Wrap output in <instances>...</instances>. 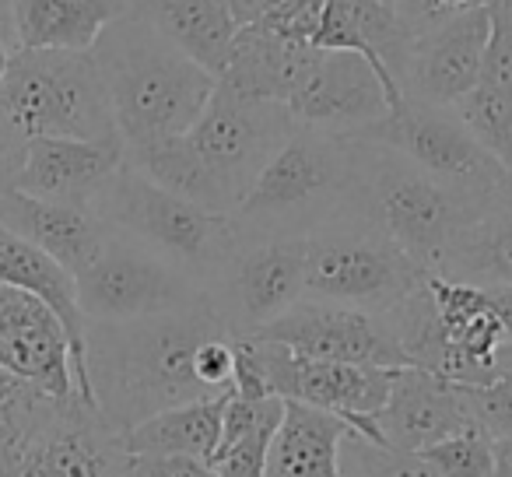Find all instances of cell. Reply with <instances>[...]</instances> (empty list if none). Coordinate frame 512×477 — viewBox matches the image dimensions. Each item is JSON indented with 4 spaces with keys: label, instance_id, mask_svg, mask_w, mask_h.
Segmentation results:
<instances>
[{
    "label": "cell",
    "instance_id": "1",
    "mask_svg": "<svg viewBox=\"0 0 512 477\" xmlns=\"http://www.w3.org/2000/svg\"><path fill=\"white\" fill-rule=\"evenodd\" d=\"M218 334H225V327L207 299L144 320L88 323L85 372L92 407L123 435L158 411L214 397V390L200 383L193 355Z\"/></svg>",
    "mask_w": 512,
    "mask_h": 477
},
{
    "label": "cell",
    "instance_id": "2",
    "mask_svg": "<svg viewBox=\"0 0 512 477\" xmlns=\"http://www.w3.org/2000/svg\"><path fill=\"white\" fill-rule=\"evenodd\" d=\"M299 130L285 102L214 88L186 134L127 155L134 169L214 214H232Z\"/></svg>",
    "mask_w": 512,
    "mask_h": 477
},
{
    "label": "cell",
    "instance_id": "3",
    "mask_svg": "<svg viewBox=\"0 0 512 477\" xmlns=\"http://www.w3.org/2000/svg\"><path fill=\"white\" fill-rule=\"evenodd\" d=\"M92 57L127 155L186 134L218 88L214 74L134 15L116 18Z\"/></svg>",
    "mask_w": 512,
    "mask_h": 477
},
{
    "label": "cell",
    "instance_id": "4",
    "mask_svg": "<svg viewBox=\"0 0 512 477\" xmlns=\"http://www.w3.org/2000/svg\"><path fill=\"white\" fill-rule=\"evenodd\" d=\"M362 141L299 127L232 211L235 235L306 239L327 221L358 211Z\"/></svg>",
    "mask_w": 512,
    "mask_h": 477
},
{
    "label": "cell",
    "instance_id": "5",
    "mask_svg": "<svg viewBox=\"0 0 512 477\" xmlns=\"http://www.w3.org/2000/svg\"><path fill=\"white\" fill-rule=\"evenodd\" d=\"M362 141L358 155V214L386 232L414 264L428 274L435 271L446 246L481 214L502 204H488L481 197L449 186L446 179L432 176L414 165L397 148L379 141ZM509 204V200H505Z\"/></svg>",
    "mask_w": 512,
    "mask_h": 477
},
{
    "label": "cell",
    "instance_id": "6",
    "mask_svg": "<svg viewBox=\"0 0 512 477\" xmlns=\"http://www.w3.org/2000/svg\"><path fill=\"white\" fill-rule=\"evenodd\" d=\"M92 211L106 221L109 232L127 235L134 243L172 260L204 285L235 246L232 214H214L179 193L165 190L141 169L123 162L109 183L95 193Z\"/></svg>",
    "mask_w": 512,
    "mask_h": 477
},
{
    "label": "cell",
    "instance_id": "7",
    "mask_svg": "<svg viewBox=\"0 0 512 477\" xmlns=\"http://www.w3.org/2000/svg\"><path fill=\"white\" fill-rule=\"evenodd\" d=\"M0 113L25 141L113 137V109L92 50H11L0 81Z\"/></svg>",
    "mask_w": 512,
    "mask_h": 477
},
{
    "label": "cell",
    "instance_id": "8",
    "mask_svg": "<svg viewBox=\"0 0 512 477\" xmlns=\"http://www.w3.org/2000/svg\"><path fill=\"white\" fill-rule=\"evenodd\" d=\"M306 257V299L341 302L365 313H386L428 281L390 235L365 214L348 211L302 239Z\"/></svg>",
    "mask_w": 512,
    "mask_h": 477
},
{
    "label": "cell",
    "instance_id": "9",
    "mask_svg": "<svg viewBox=\"0 0 512 477\" xmlns=\"http://www.w3.org/2000/svg\"><path fill=\"white\" fill-rule=\"evenodd\" d=\"M204 299L228 337H256L306 299L302 239L235 235V246L204 281Z\"/></svg>",
    "mask_w": 512,
    "mask_h": 477
},
{
    "label": "cell",
    "instance_id": "10",
    "mask_svg": "<svg viewBox=\"0 0 512 477\" xmlns=\"http://www.w3.org/2000/svg\"><path fill=\"white\" fill-rule=\"evenodd\" d=\"M74 285L88 323L144 320V316L176 313L204 299V285L193 274L116 232H109L92 264L74 274Z\"/></svg>",
    "mask_w": 512,
    "mask_h": 477
},
{
    "label": "cell",
    "instance_id": "11",
    "mask_svg": "<svg viewBox=\"0 0 512 477\" xmlns=\"http://www.w3.org/2000/svg\"><path fill=\"white\" fill-rule=\"evenodd\" d=\"M362 137L390 144L414 165L446 179L449 186L470 193V197H481L488 204L512 200V179L477 144V137L470 134L453 106H428L418 99H404Z\"/></svg>",
    "mask_w": 512,
    "mask_h": 477
},
{
    "label": "cell",
    "instance_id": "12",
    "mask_svg": "<svg viewBox=\"0 0 512 477\" xmlns=\"http://www.w3.org/2000/svg\"><path fill=\"white\" fill-rule=\"evenodd\" d=\"M246 341L253 344L267 390L274 397L337 414V418L348 421L355 435L376 442V446H386L376 428V414L383 411L386 397H390L393 369L306 358L281 348V344L260 341V337H246Z\"/></svg>",
    "mask_w": 512,
    "mask_h": 477
},
{
    "label": "cell",
    "instance_id": "13",
    "mask_svg": "<svg viewBox=\"0 0 512 477\" xmlns=\"http://www.w3.org/2000/svg\"><path fill=\"white\" fill-rule=\"evenodd\" d=\"M123 470L120 432L81 397L50 400L32 432L0 463V477H123Z\"/></svg>",
    "mask_w": 512,
    "mask_h": 477
},
{
    "label": "cell",
    "instance_id": "14",
    "mask_svg": "<svg viewBox=\"0 0 512 477\" xmlns=\"http://www.w3.org/2000/svg\"><path fill=\"white\" fill-rule=\"evenodd\" d=\"M256 337L281 344L295 355L323 358V362L383 365V369L407 365L383 313H365V309L341 306V302L299 299Z\"/></svg>",
    "mask_w": 512,
    "mask_h": 477
},
{
    "label": "cell",
    "instance_id": "15",
    "mask_svg": "<svg viewBox=\"0 0 512 477\" xmlns=\"http://www.w3.org/2000/svg\"><path fill=\"white\" fill-rule=\"evenodd\" d=\"M288 109L299 127H313L323 134L362 137L369 127L386 120L390 99L379 74L358 53L316 50L309 71L288 99Z\"/></svg>",
    "mask_w": 512,
    "mask_h": 477
},
{
    "label": "cell",
    "instance_id": "16",
    "mask_svg": "<svg viewBox=\"0 0 512 477\" xmlns=\"http://www.w3.org/2000/svg\"><path fill=\"white\" fill-rule=\"evenodd\" d=\"M0 369L43 397H78L64 323L43 299L11 285H0Z\"/></svg>",
    "mask_w": 512,
    "mask_h": 477
},
{
    "label": "cell",
    "instance_id": "17",
    "mask_svg": "<svg viewBox=\"0 0 512 477\" xmlns=\"http://www.w3.org/2000/svg\"><path fill=\"white\" fill-rule=\"evenodd\" d=\"M428 295L442 327L435 376L460 386H488L498 379V348L509 341V330L491 306L488 288L428 274Z\"/></svg>",
    "mask_w": 512,
    "mask_h": 477
},
{
    "label": "cell",
    "instance_id": "18",
    "mask_svg": "<svg viewBox=\"0 0 512 477\" xmlns=\"http://www.w3.org/2000/svg\"><path fill=\"white\" fill-rule=\"evenodd\" d=\"M488 50V8H470L435 29L414 36L411 57L400 74L404 99L428 106H456L481 81Z\"/></svg>",
    "mask_w": 512,
    "mask_h": 477
},
{
    "label": "cell",
    "instance_id": "19",
    "mask_svg": "<svg viewBox=\"0 0 512 477\" xmlns=\"http://www.w3.org/2000/svg\"><path fill=\"white\" fill-rule=\"evenodd\" d=\"M376 428L390 449L421 453L463 428H474V414L460 383L418 365H400L393 369L390 397L376 414Z\"/></svg>",
    "mask_w": 512,
    "mask_h": 477
},
{
    "label": "cell",
    "instance_id": "20",
    "mask_svg": "<svg viewBox=\"0 0 512 477\" xmlns=\"http://www.w3.org/2000/svg\"><path fill=\"white\" fill-rule=\"evenodd\" d=\"M127 162L120 134L99 141L78 137H36L25 148V162L18 169L15 190L53 204L92 207L95 193L109 183L120 165Z\"/></svg>",
    "mask_w": 512,
    "mask_h": 477
},
{
    "label": "cell",
    "instance_id": "21",
    "mask_svg": "<svg viewBox=\"0 0 512 477\" xmlns=\"http://www.w3.org/2000/svg\"><path fill=\"white\" fill-rule=\"evenodd\" d=\"M0 221L71 274L85 271L109 239L106 221L92 207L53 204L18 190L0 193Z\"/></svg>",
    "mask_w": 512,
    "mask_h": 477
},
{
    "label": "cell",
    "instance_id": "22",
    "mask_svg": "<svg viewBox=\"0 0 512 477\" xmlns=\"http://www.w3.org/2000/svg\"><path fill=\"white\" fill-rule=\"evenodd\" d=\"M0 285H11L18 292H29L43 299L46 306L57 313L64 323L67 337H71V358H74V386L85 404H92V390H88V372H85V313L78 306V285L74 274L64 271L53 257H46L39 246L29 239L11 232L0 221Z\"/></svg>",
    "mask_w": 512,
    "mask_h": 477
},
{
    "label": "cell",
    "instance_id": "23",
    "mask_svg": "<svg viewBox=\"0 0 512 477\" xmlns=\"http://www.w3.org/2000/svg\"><path fill=\"white\" fill-rule=\"evenodd\" d=\"M127 15L148 22L214 78L225 71L239 32L228 0H127Z\"/></svg>",
    "mask_w": 512,
    "mask_h": 477
},
{
    "label": "cell",
    "instance_id": "24",
    "mask_svg": "<svg viewBox=\"0 0 512 477\" xmlns=\"http://www.w3.org/2000/svg\"><path fill=\"white\" fill-rule=\"evenodd\" d=\"M123 15L127 0H11V46L85 53Z\"/></svg>",
    "mask_w": 512,
    "mask_h": 477
},
{
    "label": "cell",
    "instance_id": "25",
    "mask_svg": "<svg viewBox=\"0 0 512 477\" xmlns=\"http://www.w3.org/2000/svg\"><path fill=\"white\" fill-rule=\"evenodd\" d=\"M313 57L316 46L288 43V39L267 32L264 25H242L235 32L232 57H228L218 85L249 95V99H271L288 106Z\"/></svg>",
    "mask_w": 512,
    "mask_h": 477
},
{
    "label": "cell",
    "instance_id": "26",
    "mask_svg": "<svg viewBox=\"0 0 512 477\" xmlns=\"http://www.w3.org/2000/svg\"><path fill=\"white\" fill-rule=\"evenodd\" d=\"M351 425L320 407L285 400L267 453V477H344L341 446Z\"/></svg>",
    "mask_w": 512,
    "mask_h": 477
},
{
    "label": "cell",
    "instance_id": "27",
    "mask_svg": "<svg viewBox=\"0 0 512 477\" xmlns=\"http://www.w3.org/2000/svg\"><path fill=\"white\" fill-rule=\"evenodd\" d=\"M228 393V390H225ZM225 393H214L204 400L169 407V411L151 414L148 421L123 432V449L130 456H197L214 460L221 439V407Z\"/></svg>",
    "mask_w": 512,
    "mask_h": 477
},
{
    "label": "cell",
    "instance_id": "28",
    "mask_svg": "<svg viewBox=\"0 0 512 477\" xmlns=\"http://www.w3.org/2000/svg\"><path fill=\"white\" fill-rule=\"evenodd\" d=\"M432 274L481 288L512 285V200L463 228Z\"/></svg>",
    "mask_w": 512,
    "mask_h": 477
},
{
    "label": "cell",
    "instance_id": "29",
    "mask_svg": "<svg viewBox=\"0 0 512 477\" xmlns=\"http://www.w3.org/2000/svg\"><path fill=\"white\" fill-rule=\"evenodd\" d=\"M453 109L467 123L470 134L477 137V144L512 179V92H498V88H488L477 81Z\"/></svg>",
    "mask_w": 512,
    "mask_h": 477
},
{
    "label": "cell",
    "instance_id": "30",
    "mask_svg": "<svg viewBox=\"0 0 512 477\" xmlns=\"http://www.w3.org/2000/svg\"><path fill=\"white\" fill-rule=\"evenodd\" d=\"M341 460H344V477H446L421 453L376 446V442L362 439L355 432H348V439H344Z\"/></svg>",
    "mask_w": 512,
    "mask_h": 477
},
{
    "label": "cell",
    "instance_id": "31",
    "mask_svg": "<svg viewBox=\"0 0 512 477\" xmlns=\"http://www.w3.org/2000/svg\"><path fill=\"white\" fill-rule=\"evenodd\" d=\"M435 470L446 477H491L495 474V439L484 428H463L435 446L421 449Z\"/></svg>",
    "mask_w": 512,
    "mask_h": 477
},
{
    "label": "cell",
    "instance_id": "32",
    "mask_svg": "<svg viewBox=\"0 0 512 477\" xmlns=\"http://www.w3.org/2000/svg\"><path fill=\"white\" fill-rule=\"evenodd\" d=\"M50 400L53 397H43L39 390L18 383L0 369V463L8 460L18 442L32 432V425L50 407Z\"/></svg>",
    "mask_w": 512,
    "mask_h": 477
},
{
    "label": "cell",
    "instance_id": "33",
    "mask_svg": "<svg viewBox=\"0 0 512 477\" xmlns=\"http://www.w3.org/2000/svg\"><path fill=\"white\" fill-rule=\"evenodd\" d=\"M488 8V50L481 64V85L512 92V0H484Z\"/></svg>",
    "mask_w": 512,
    "mask_h": 477
},
{
    "label": "cell",
    "instance_id": "34",
    "mask_svg": "<svg viewBox=\"0 0 512 477\" xmlns=\"http://www.w3.org/2000/svg\"><path fill=\"white\" fill-rule=\"evenodd\" d=\"M474 425L484 428L491 439H512V376L498 372L488 386H463Z\"/></svg>",
    "mask_w": 512,
    "mask_h": 477
},
{
    "label": "cell",
    "instance_id": "35",
    "mask_svg": "<svg viewBox=\"0 0 512 477\" xmlns=\"http://www.w3.org/2000/svg\"><path fill=\"white\" fill-rule=\"evenodd\" d=\"M278 421H267V425L253 428L249 435L235 439L228 449H221L211 460L214 474L218 477H267V453H271V439L278 432Z\"/></svg>",
    "mask_w": 512,
    "mask_h": 477
},
{
    "label": "cell",
    "instance_id": "36",
    "mask_svg": "<svg viewBox=\"0 0 512 477\" xmlns=\"http://www.w3.org/2000/svg\"><path fill=\"white\" fill-rule=\"evenodd\" d=\"M323 11H327V0H281L278 8L267 11L260 22L267 32L288 39V43L316 46V32L323 25Z\"/></svg>",
    "mask_w": 512,
    "mask_h": 477
},
{
    "label": "cell",
    "instance_id": "37",
    "mask_svg": "<svg viewBox=\"0 0 512 477\" xmlns=\"http://www.w3.org/2000/svg\"><path fill=\"white\" fill-rule=\"evenodd\" d=\"M484 0H400V18L407 22V29L414 32V36H421V32L435 29V25L449 22V18L463 15V11L470 8H481Z\"/></svg>",
    "mask_w": 512,
    "mask_h": 477
},
{
    "label": "cell",
    "instance_id": "38",
    "mask_svg": "<svg viewBox=\"0 0 512 477\" xmlns=\"http://www.w3.org/2000/svg\"><path fill=\"white\" fill-rule=\"evenodd\" d=\"M123 477H218L207 460L197 456H130Z\"/></svg>",
    "mask_w": 512,
    "mask_h": 477
},
{
    "label": "cell",
    "instance_id": "39",
    "mask_svg": "<svg viewBox=\"0 0 512 477\" xmlns=\"http://www.w3.org/2000/svg\"><path fill=\"white\" fill-rule=\"evenodd\" d=\"M25 148H29V141H25V137L4 120V113H0V193L15 190L18 169H22V162H25Z\"/></svg>",
    "mask_w": 512,
    "mask_h": 477
},
{
    "label": "cell",
    "instance_id": "40",
    "mask_svg": "<svg viewBox=\"0 0 512 477\" xmlns=\"http://www.w3.org/2000/svg\"><path fill=\"white\" fill-rule=\"evenodd\" d=\"M278 4H281V0H228V8H232L239 29H242V25L260 22V18H264L271 8H278Z\"/></svg>",
    "mask_w": 512,
    "mask_h": 477
},
{
    "label": "cell",
    "instance_id": "41",
    "mask_svg": "<svg viewBox=\"0 0 512 477\" xmlns=\"http://www.w3.org/2000/svg\"><path fill=\"white\" fill-rule=\"evenodd\" d=\"M488 295H491V306L498 309V316H502L505 330H509V337H512V285H491Z\"/></svg>",
    "mask_w": 512,
    "mask_h": 477
},
{
    "label": "cell",
    "instance_id": "42",
    "mask_svg": "<svg viewBox=\"0 0 512 477\" xmlns=\"http://www.w3.org/2000/svg\"><path fill=\"white\" fill-rule=\"evenodd\" d=\"M491 477H512V439H495V474Z\"/></svg>",
    "mask_w": 512,
    "mask_h": 477
},
{
    "label": "cell",
    "instance_id": "43",
    "mask_svg": "<svg viewBox=\"0 0 512 477\" xmlns=\"http://www.w3.org/2000/svg\"><path fill=\"white\" fill-rule=\"evenodd\" d=\"M0 39L11 46V0H0ZM15 50V46H11Z\"/></svg>",
    "mask_w": 512,
    "mask_h": 477
},
{
    "label": "cell",
    "instance_id": "44",
    "mask_svg": "<svg viewBox=\"0 0 512 477\" xmlns=\"http://www.w3.org/2000/svg\"><path fill=\"white\" fill-rule=\"evenodd\" d=\"M498 372H509L512 376V337L498 348Z\"/></svg>",
    "mask_w": 512,
    "mask_h": 477
},
{
    "label": "cell",
    "instance_id": "45",
    "mask_svg": "<svg viewBox=\"0 0 512 477\" xmlns=\"http://www.w3.org/2000/svg\"><path fill=\"white\" fill-rule=\"evenodd\" d=\"M8 60H11V46L0 39V81H4V71H8Z\"/></svg>",
    "mask_w": 512,
    "mask_h": 477
},
{
    "label": "cell",
    "instance_id": "46",
    "mask_svg": "<svg viewBox=\"0 0 512 477\" xmlns=\"http://www.w3.org/2000/svg\"><path fill=\"white\" fill-rule=\"evenodd\" d=\"M379 4H383V8H393V11L400 8V0H379Z\"/></svg>",
    "mask_w": 512,
    "mask_h": 477
}]
</instances>
